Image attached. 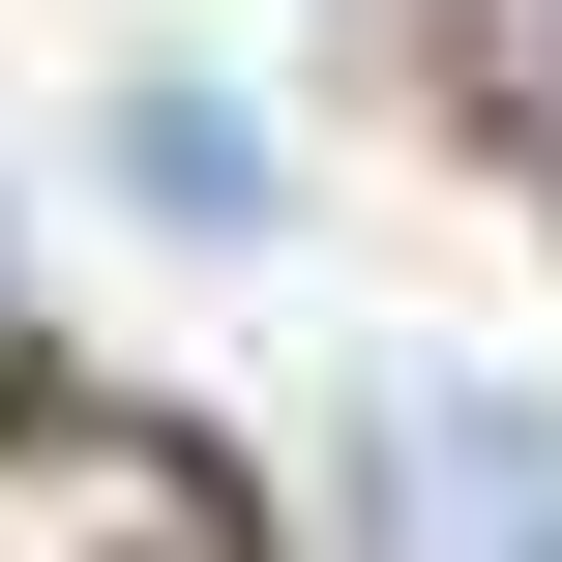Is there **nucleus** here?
<instances>
[{
    "instance_id": "nucleus-1",
    "label": "nucleus",
    "mask_w": 562,
    "mask_h": 562,
    "mask_svg": "<svg viewBox=\"0 0 562 562\" xmlns=\"http://www.w3.org/2000/svg\"><path fill=\"white\" fill-rule=\"evenodd\" d=\"M119 207H148V237H207V267H237V237H267V207H296V148H267V119H237V89H178V59H148V89H119Z\"/></svg>"
}]
</instances>
